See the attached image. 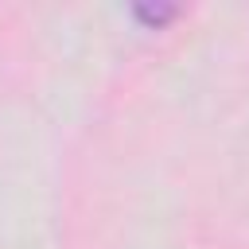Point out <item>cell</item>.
Wrapping results in <instances>:
<instances>
[{"label": "cell", "mask_w": 249, "mask_h": 249, "mask_svg": "<svg viewBox=\"0 0 249 249\" xmlns=\"http://www.w3.org/2000/svg\"><path fill=\"white\" fill-rule=\"evenodd\" d=\"M132 16H136V19H144L148 27H163V23L175 16V8H171V4H160V8H144V4H136V8H132Z\"/></svg>", "instance_id": "6da1fadb"}]
</instances>
